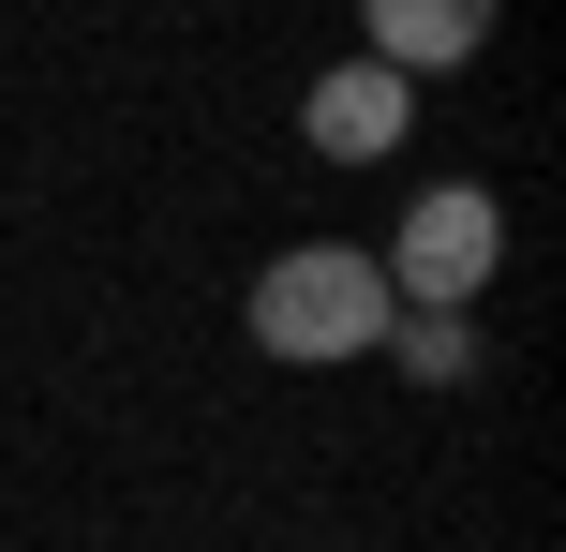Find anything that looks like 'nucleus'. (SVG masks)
Returning a JSON list of instances; mask_svg holds the SVG:
<instances>
[{"label": "nucleus", "instance_id": "nucleus-1", "mask_svg": "<svg viewBox=\"0 0 566 552\" xmlns=\"http://www.w3.org/2000/svg\"><path fill=\"white\" fill-rule=\"evenodd\" d=\"M388 269L358 254V239H298V254H269L254 269V344L269 358H298V374H343V358H373L388 344Z\"/></svg>", "mask_w": 566, "mask_h": 552}, {"label": "nucleus", "instance_id": "nucleus-2", "mask_svg": "<svg viewBox=\"0 0 566 552\" xmlns=\"http://www.w3.org/2000/svg\"><path fill=\"white\" fill-rule=\"evenodd\" d=\"M373 269H388L402 314H478V284L507 269V209H492L478 179H432V195L388 225V254H373Z\"/></svg>", "mask_w": 566, "mask_h": 552}, {"label": "nucleus", "instance_id": "nucleus-3", "mask_svg": "<svg viewBox=\"0 0 566 552\" xmlns=\"http://www.w3.org/2000/svg\"><path fill=\"white\" fill-rule=\"evenodd\" d=\"M298 135L328 149V165H388V149L418 135V75H388V60H328V75L298 90Z\"/></svg>", "mask_w": 566, "mask_h": 552}, {"label": "nucleus", "instance_id": "nucleus-4", "mask_svg": "<svg viewBox=\"0 0 566 552\" xmlns=\"http://www.w3.org/2000/svg\"><path fill=\"white\" fill-rule=\"evenodd\" d=\"M358 30H373L388 75H448V60L492 45V0H358Z\"/></svg>", "mask_w": 566, "mask_h": 552}, {"label": "nucleus", "instance_id": "nucleus-5", "mask_svg": "<svg viewBox=\"0 0 566 552\" xmlns=\"http://www.w3.org/2000/svg\"><path fill=\"white\" fill-rule=\"evenodd\" d=\"M373 358H402L418 388H462V374H478V314H388Z\"/></svg>", "mask_w": 566, "mask_h": 552}]
</instances>
